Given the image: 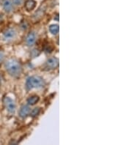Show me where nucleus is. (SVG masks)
<instances>
[{"mask_svg":"<svg viewBox=\"0 0 132 145\" xmlns=\"http://www.w3.org/2000/svg\"><path fill=\"white\" fill-rule=\"evenodd\" d=\"M37 2L35 0H26L25 2L24 7L27 11H32V10L35 9Z\"/></svg>","mask_w":132,"mask_h":145,"instance_id":"1a4fd4ad","label":"nucleus"},{"mask_svg":"<svg viewBox=\"0 0 132 145\" xmlns=\"http://www.w3.org/2000/svg\"><path fill=\"white\" fill-rule=\"evenodd\" d=\"M4 58H5V54H4L3 52L0 51V64L3 62Z\"/></svg>","mask_w":132,"mask_h":145,"instance_id":"2eb2a0df","label":"nucleus"},{"mask_svg":"<svg viewBox=\"0 0 132 145\" xmlns=\"http://www.w3.org/2000/svg\"><path fill=\"white\" fill-rule=\"evenodd\" d=\"M59 30H60V28H59L58 24H52L49 27V32L54 35H57L59 33Z\"/></svg>","mask_w":132,"mask_h":145,"instance_id":"9b49d317","label":"nucleus"},{"mask_svg":"<svg viewBox=\"0 0 132 145\" xmlns=\"http://www.w3.org/2000/svg\"><path fill=\"white\" fill-rule=\"evenodd\" d=\"M39 54H40V52H39L38 50H37V49L32 50V57H37Z\"/></svg>","mask_w":132,"mask_h":145,"instance_id":"4468645a","label":"nucleus"},{"mask_svg":"<svg viewBox=\"0 0 132 145\" xmlns=\"http://www.w3.org/2000/svg\"><path fill=\"white\" fill-rule=\"evenodd\" d=\"M46 66L49 69H56L59 66V59L56 57H53L48 59L46 61Z\"/></svg>","mask_w":132,"mask_h":145,"instance_id":"423d86ee","label":"nucleus"},{"mask_svg":"<svg viewBox=\"0 0 132 145\" xmlns=\"http://www.w3.org/2000/svg\"><path fill=\"white\" fill-rule=\"evenodd\" d=\"M5 68L12 77L18 78L22 72V67L20 62L16 59H9L5 62Z\"/></svg>","mask_w":132,"mask_h":145,"instance_id":"f257e3e1","label":"nucleus"},{"mask_svg":"<svg viewBox=\"0 0 132 145\" xmlns=\"http://www.w3.org/2000/svg\"><path fill=\"white\" fill-rule=\"evenodd\" d=\"M46 83L43 78L40 76H30L26 79V89L28 91L32 89H41L45 86Z\"/></svg>","mask_w":132,"mask_h":145,"instance_id":"f03ea898","label":"nucleus"},{"mask_svg":"<svg viewBox=\"0 0 132 145\" xmlns=\"http://www.w3.org/2000/svg\"><path fill=\"white\" fill-rule=\"evenodd\" d=\"M2 5L4 11L7 13H10L13 10L14 4L12 3V0H2Z\"/></svg>","mask_w":132,"mask_h":145,"instance_id":"39448f33","label":"nucleus"},{"mask_svg":"<svg viewBox=\"0 0 132 145\" xmlns=\"http://www.w3.org/2000/svg\"><path fill=\"white\" fill-rule=\"evenodd\" d=\"M2 83V78H1V76H0V84Z\"/></svg>","mask_w":132,"mask_h":145,"instance_id":"dca6fc26","label":"nucleus"},{"mask_svg":"<svg viewBox=\"0 0 132 145\" xmlns=\"http://www.w3.org/2000/svg\"><path fill=\"white\" fill-rule=\"evenodd\" d=\"M40 100L38 96L37 95H33L32 97H29L28 99H27V103L29 105H31V106H33V105L36 104Z\"/></svg>","mask_w":132,"mask_h":145,"instance_id":"9d476101","label":"nucleus"},{"mask_svg":"<svg viewBox=\"0 0 132 145\" xmlns=\"http://www.w3.org/2000/svg\"><path fill=\"white\" fill-rule=\"evenodd\" d=\"M35 42H36V34L34 32H31L30 33H29V35L26 37V44L29 47H31V46H34Z\"/></svg>","mask_w":132,"mask_h":145,"instance_id":"6e6552de","label":"nucleus"},{"mask_svg":"<svg viewBox=\"0 0 132 145\" xmlns=\"http://www.w3.org/2000/svg\"><path fill=\"white\" fill-rule=\"evenodd\" d=\"M12 3L14 4L16 6H19L21 5V4L23 3L24 0H12Z\"/></svg>","mask_w":132,"mask_h":145,"instance_id":"ddd939ff","label":"nucleus"},{"mask_svg":"<svg viewBox=\"0 0 132 145\" xmlns=\"http://www.w3.org/2000/svg\"><path fill=\"white\" fill-rule=\"evenodd\" d=\"M30 112H31V109H30V107L28 105H24L21 107L19 110V112H18V114H19V117L22 119H25L27 117L29 114H30Z\"/></svg>","mask_w":132,"mask_h":145,"instance_id":"0eeeda50","label":"nucleus"},{"mask_svg":"<svg viewBox=\"0 0 132 145\" xmlns=\"http://www.w3.org/2000/svg\"><path fill=\"white\" fill-rule=\"evenodd\" d=\"M16 34L17 33L14 28H8L4 32L2 38L6 42H11L16 38Z\"/></svg>","mask_w":132,"mask_h":145,"instance_id":"20e7f679","label":"nucleus"},{"mask_svg":"<svg viewBox=\"0 0 132 145\" xmlns=\"http://www.w3.org/2000/svg\"><path fill=\"white\" fill-rule=\"evenodd\" d=\"M40 112H41V108H35L34 109H32V112H30V114L32 117H37V115L40 114Z\"/></svg>","mask_w":132,"mask_h":145,"instance_id":"f8f14e48","label":"nucleus"},{"mask_svg":"<svg viewBox=\"0 0 132 145\" xmlns=\"http://www.w3.org/2000/svg\"><path fill=\"white\" fill-rule=\"evenodd\" d=\"M3 102L7 112L11 114H14L16 109V106L14 101H12L10 97H5L4 98Z\"/></svg>","mask_w":132,"mask_h":145,"instance_id":"7ed1b4c3","label":"nucleus"}]
</instances>
